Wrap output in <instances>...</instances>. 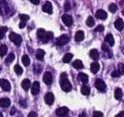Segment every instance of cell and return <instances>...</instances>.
<instances>
[{
	"label": "cell",
	"mask_w": 124,
	"mask_h": 117,
	"mask_svg": "<svg viewBox=\"0 0 124 117\" xmlns=\"http://www.w3.org/2000/svg\"><path fill=\"white\" fill-rule=\"evenodd\" d=\"M62 21L64 22L65 25L71 26V25L73 24V18H72L70 15H68V14H64V15L62 16Z\"/></svg>",
	"instance_id": "cell-6"
},
{
	"label": "cell",
	"mask_w": 124,
	"mask_h": 117,
	"mask_svg": "<svg viewBox=\"0 0 124 117\" xmlns=\"http://www.w3.org/2000/svg\"><path fill=\"white\" fill-rule=\"evenodd\" d=\"M54 101V96L52 93H46L45 95V102L48 105H51Z\"/></svg>",
	"instance_id": "cell-10"
},
{
	"label": "cell",
	"mask_w": 124,
	"mask_h": 117,
	"mask_svg": "<svg viewBox=\"0 0 124 117\" xmlns=\"http://www.w3.org/2000/svg\"><path fill=\"white\" fill-rule=\"evenodd\" d=\"M44 56H45V51L44 50H38L36 53V58L39 60H43L44 59Z\"/></svg>",
	"instance_id": "cell-26"
},
{
	"label": "cell",
	"mask_w": 124,
	"mask_h": 117,
	"mask_svg": "<svg viewBox=\"0 0 124 117\" xmlns=\"http://www.w3.org/2000/svg\"><path fill=\"white\" fill-rule=\"evenodd\" d=\"M37 36H38V38L41 39L44 43H46V42L48 41L47 38H46V31L45 29H43V28H39V29L37 30Z\"/></svg>",
	"instance_id": "cell-4"
},
{
	"label": "cell",
	"mask_w": 124,
	"mask_h": 117,
	"mask_svg": "<svg viewBox=\"0 0 124 117\" xmlns=\"http://www.w3.org/2000/svg\"><path fill=\"white\" fill-rule=\"evenodd\" d=\"M7 30H8V28L6 26L0 27V39H3L4 38V35H5V33H6Z\"/></svg>",
	"instance_id": "cell-32"
},
{
	"label": "cell",
	"mask_w": 124,
	"mask_h": 117,
	"mask_svg": "<svg viewBox=\"0 0 124 117\" xmlns=\"http://www.w3.org/2000/svg\"><path fill=\"white\" fill-rule=\"evenodd\" d=\"M72 58H73V54L68 53V54H66V55L63 57V62L68 63V62H70V61H71V59H72Z\"/></svg>",
	"instance_id": "cell-27"
},
{
	"label": "cell",
	"mask_w": 124,
	"mask_h": 117,
	"mask_svg": "<svg viewBox=\"0 0 124 117\" xmlns=\"http://www.w3.org/2000/svg\"><path fill=\"white\" fill-rule=\"evenodd\" d=\"M60 86L64 92H70L72 89V85H71L70 81L67 79V76L65 73H63L60 77Z\"/></svg>",
	"instance_id": "cell-1"
},
{
	"label": "cell",
	"mask_w": 124,
	"mask_h": 117,
	"mask_svg": "<svg viewBox=\"0 0 124 117\" xmlns=\"http://www.w3.org/2000/svg\"><path fill=\"white\" fill-rule=\"evenodd\" d=\"M108 10H109V12H111V13H115L116 10H117V6L112 3V4H110V5L108 6Z\"/></svg>",
	"instance_id": "cell-34"
},
{
	"label": "cell",
	"mask_w": 124,
	"mask_h": 117,
	"mask_svg": "<svg viewBox=\"0 0 124 117\" xmlns=\"http://www.w3.org/2000/svg\"><path fill=\"white\" fill-rule=\"evenodd\" d=\"M69 112V108L66 107V106H63V107H59L56 109V114L57 116L59 117H63V116H66Z\"/></svg>",
	"instance_id": "cell-9"
},
{
	"label": "cell",
	"mask_w": 124,
	"mask_h": 117,
	"mask_svg": "<svg viewBox=\"0 0 124 117\" xmlns=\"http://www.w3.org/2000/svg\"><path fill=\"white\" fill-rule=\"evenodd\" d=\"M21 61H22V63H23V65L27 66V65H29V63H30V58H29V57H28L27 55H23L22 58H21Z\"/></svg>",
	"instance_id": "cell-28"
},
{
	"label": "cell",
	"mask_w": 124,
	"mask_h": 117,
	"mask_svg": "<svg viewBox=\"0 0 124 117\" xmlns=\"http://www.w3.org/2000/svg\"><path fill=\"white\" fill-rule=\"evenodd\" d=\"M73 66H74L76 69H80V68H82V67H83V64H82L81 60L77 59V60H75V61L73 62Z\"/></svg>",
	"instance_id": "cell-25"
},
{
	"label": "cell",
	"mask_w": 124,
	"mask_h": 117,
	"mask_svg": "<svg viewBox=\"0 0 124 117\" xmlns=\"http://www.w3.org/2000/svg\"><path fill=\"white\" fill-rule=\"evenodd\" d=\"M122 14H123V16H124V11H123V12H122Z\"/></svg>",
	"instance_id": "cell-50"
},
{
	"label": "cell",
	"mask_w": 124,
	"mask_h": 117,
	"mask_svg": "<svg viewBox=\"0 0 124 117\" xmlns=\"http://www.w3.org/2000/svg\"><path fill=\"white\" fill-rule=\"evenodd\" d=\"M86 24H87L88 26H93V25L95 24V21H94V20H93L92 17H88V18H87V20H86Z\"/></svg>",
	"instance_id": "cell-31"
},
{
	"label": "cell",
	"mask_w": 124,
	"mask_h": 117,
	"mask_svg": "<svg viewBox=\"0 0 124 117\" xmlns=\"http://www.w3.org/2000/svg\"><path fill=\"white\" fill-rule=\"evenodd\" d=\"M0 87L2 88V90H4L5 92H9L11 90V84L8 80L2 78L0 79Z\"/></svg>",
	"instance_id": "cell-5"
},
{
	"label": "cell",
	"mask_w": 124,
	"mask_h": 117,
	"mask_svg": "<svg viewBox=\"0 0 124 117\" xmlns=\"http://www.w3.org/2000/svg\"><path fill=\"white\" fill-rule=\"evenodd\" d=\"M80 92H81L82 95L87 96V95L90 94V88H89L88 86H86V85H83V86L81 87V89H80Z\"/></svg>",
	"instance_id": "cell-24"
},
{
	"label": "cell",
	"mask_w": 124,
	"mask_h": 117,
	"mask_svg": "<svg viewBox=\"0 0 124 117\" xmlns=\"http://www.w3.org/2000/svg\"><path fill=\"white\" fill-rule=\"evenodd\" d=\"M30 86H31V82H30L29 79H23V80L21 81V88H22L23 90L28 91L29 88H30Z\"/></svg>",
	"instance_id": "cell-15"
},
{
	"label": "cell",
	"mask_w": 124,
	"mask_h": 117,
	"mask_svg": "<svg viewBox=\"0 0 124 117\" xmlns=\"http://www.w3.org/2000/svg\"><path fill=\"white\" fill-rule=\"evenodd\" d=\"M118 71H119L120 74H124V64L123 63L118 64Z\"/></svg>",
	"instance_id": "cell-36"
},
{
	"label": "cell",
	"mask_w": 124,
	"mask_h": 117,
	"mask_svg": "<svg viewBox=\"0 0 124 117\" xmlns=\"http://www.w3.org/2000/svg\"><path fill=\"white\" fill-rule=\"evenodd\" d=\"M114 117H123V113H122V112H120V113H118L117 115H115Z\"/></svg>",
	"instance_id": "cell-48"
},
{
	"label": "cell",
	"mask_w": 124,
	"mask_h": 117,
	"mask_svg": "<svg viewBox=\"0 0 124 117\" xmlns=\"http://www.w3.org/2000/svg\"><path fill=\"white\" fill-rule=\"evenodd\" d=\"M0 117H3V114H2L1 112H0Z\"/></svg>",
	"instance_id": "cell-49"
},
{
	"label": "cell",
	"mask_w": 124,
	"mask_h": 117,
	"mask_svg": "<svg viewBox=\"0 0 124 117\" xmlns=\"http://www.w3.org/2000/svg\"><path fill=\"white\" fill-rule=\"evenodd\" d=\"M96 18L97 19H100V20H105V19H107V17H108V15H107V13L104 11V10H98L97 12H96Z\"/></svg>",
	"instance_id": "cell-14"
},
{
	"label": "cell",
	"mask_w": 124,
	"mask_h": 117,
	"mask_svg": "<svg viewBox=\"0 0 124 117\" xmlns=\"http://www.w3.org/2000/svg\"><path fill=\"white\" fill-rule=\"evenodd\" d=\"M9 11V7L5 0H0V15H6Z\"/></svg>",
	"instance_id": "cell-8"
},
{
	"label": "cell",
	"mask_w": 124,
	"mask_h": 117,
	"mask_svg": "<svg viewBox=\"0 0 124 117\" xmlns=\"http://www.w3.org/2000/svg\"><path fill=\"white\" fill-rule=\"evenodd\" d=\"M64 9H65V11L66 12H68L70 9H71V5H70V2L67 0L66 2H65V4H64Z\"/></svg>",
	"instance_id": "cell-37"
},
{
	"label": "cell",
	"mask_w": 124,
	"mask_h": 117,
	"mask_svg": "<svg viewBox=\"0 0 124 117\" xmlns=\"http://www.w3.org/2000/svg\"><path fill=\"white\" fill-rule=\"evenodd\" d=\"M104 29H105V27H104L102 24H100V25H98V26L95 28V31H98V32H102V31H104Z\"/></svg>",
	"instance_id": "cell-39"
},
{
	"label": "cell",
	"mask_w": 124,
	"mask_h": 117,
	"mask_svg": "<svg viewBox=\"0 0 124 117\" xmlns=\"http://www.w3.org/2000/svg\"><path fill=\"white\" fill-rule=\"evenodd\" d=\"M105 41H106V43H108L109 46H113V44H114V39H113V37H112L111 34H108V35L106 36V38H105Z\"/></svg>",
	"instance_id": "cell-21"
},
{
	"label": "cell",
	"mask_w": 124,
	"mask_h": 117,
	"mask_svg": "<svg viewBox=\"0 0 124 117\" xmlns=\"http://www.w3.org/2000/svg\"><path fill=\"white\" fill-rule=\"evenodd\" d=\"M102 48H103V50H104V51H108V47H107V45H106V44H103Z\"/></svg>",
	"instance_id": "cell-45"
},
{
	"label": "cell",
	"mask_w": 124,
	"mask_h": 117,
	"mask_svg": "<svg viewBox=\"0 0 124 117\" xmlns=\"http://www.w3.org/2000/svg\"><path fill=\"white\" fill-rule=\"evenodd\" d=\"M121 74L119 73V71L118 70H114V71H112L111 72V76L112 77H114V78H116V77H119Z\"/></svg>",
	"instance_id": "cell-38"
},
{
	"label": "cell",
	"mask_w": 124,
	"mask_h": 117,
	"mask_svg": "<svg viewBox=\"0 0 124 117\" xmlns=\"http://www.w3.org/2000/svg\"><path fill=\"white\" fill-rule=\"evenodd\" d=\"M93 117H103V113L101 111H95L93 113Z\"/></svg>",
	"instance_id": "cell-40"
},
{
	"label": "cell",
	"mask_w": 124,
	"mask_h": 117,
	"mask_svg": "<svg viewBox=\"0 0 124 117\" xmlns=\"http://www.w3.org/2000/svg\"><path fill=\"white\" fill-rule=\"evenodd\" d=\"M89 55H90L91 58H93V59H95V60L99 58V53H98V51H97L96 49H92V50L90 51Z\"/></svg>",
	"instance_id": "cell-22"
},
{
	"label": "cell",
	"mask_w": 124,
	"mask_h": 117,
	"mask_svg": "<svg viewBox=\"0 0 124 117\" xmlns=\"http://www.w3.org/2000/svg\"><path fill=\"white\" fill-rule=\"evenodd\" d=\"M79 117H87V116H86L85 112H82V113H80V114H79Z\"/></svg>",
	"instance_id": "cell-47"
},
{
	"label": "cell",
	"mask_w": 124,
	"mask_h": 117,
	"mask_svg": "<svg viewBox=\"0 0 124 117\" xmlns=\"http://www.w3.org/2000/svg\"><path fill=\"white\" fill-rule=\"evenodd\" d=\"M19 19L22 20V21H27L29 20V16L25 15V14H20L19 15Z\"/></svg>",
	"instance_id": "cell-35"
},
{
	"label": "cell",
	"mask_w": 124,
	"mask_h": 117,
	"mask_svg": "<svg viewBox=\"0 0 124 117\" xmlns=\"http://www.w3.org/2000/svg\"><path fill=\"white\" fill-rule=\"evenodd\" d=\"M33 4H35V5H37V4H39V2H40V0H30Z\"/></svg>",
	"instance_id": "cell-43"
},
{
	"label": "cell",
	"mask_w": 124,
	"mask_h": 117,
	"mask_svg": "<svg viewBox=\"0 0 124 117\" xmlns=\"http://www.w3.org/2000/svg\"><path fill=\"white\" fill-rule=\"evenodd\" d=\"M78 79H79L83 84H86V83L88 82V76H87V74H85V73H83V72L78 73Z\"/></svg>",
	"instance_id": "cell-19"
},
{
	"label": "cell",
	"mask_w": 124,
	"mask_h": 117,
	"mask_svg": "<svg viewBox=\"0 0 124 117\" xmlns=\"http://www.w3.org/2000/svg\"><path fill=\"white\" fill-rule=\"evenodd\" d=\"M68 42H69V36H68L67 34L61 35V36H59V37L56 39V44H57L58 46L66 45Z\"/></svg>",
	"instance_id": "cell-3"
},
{
	"label": "cell",
	"mask_w": 124,
	"mask_h": 117,
	"mask_svg": "<svg viewBox=\"0 0 124 117\" xmlns=\"http://www.w3.org/2000/svg\"><path fill=\"white\" fill-rule=\"evenodd\" d=\"M28 117H35V112H30Z\"/></svg>",
	"instance_id": "cell-46"
},
{
	"label": "cell",
	"mask_w": 124,
	"mask_h": 117,
	"mask_svg": "<svg viewBox=\"0 0 124 117\" xmlns=\"http://www.w3.org/2000/svg\"><path fill=\"white\" fill-rule=\"evenodd\" d=\"M15 59V55L13 54V53H11V54H9L8 55V57H7V58H6V63H11L13 60Z\"/></svg>",
	"instance_id": "cell-30"
},
{
	"label": "cell",
	"mask_w": 124,
	"mask_h": 117,
	"mask_svg": "<svg viewBox=\"0 0 124 117\" xmlns=\"http://www.w3.org/2000/svg\"><path fill=\"white\" fill-rule=\"evenodd\" d=\"M99 69H100V64H99L98 62H92V63H91V66H90L91 72L97 73V72L99 71Z\"/></svg>",
	"instance_id": "cell-20"
},
{
	"label": "cell",
	"mask_w": 124,
	"mask_h": 117,
	"mask_svg": "<svg viewBox=\"0 0 124 117\" xmlns=\"http://www.w3.org/2000/svg\"><path fill=\"white\" fill-rule=\"evenodd\" d=\"M7 46L6 45H1L0 46V57H4L6 54H7Z\"/></svg>",
	"instance_id": "cell-29"
},
{
	"label": "cell",
	"mask_w": 124,
	"mask_h": 117,
	"mask_svg": "<svg viewBox=\"0 0 124 117\" xmlns=\"http://www.w3.org/2000/svg\"><path fill=\"white\" fill-rule=\"evenodd\" d=\"M15 71H16V73L17 75H20V74L23 72V69H22L21 66H19L18 64H16V65L15 66Z\"/></svg>",
	"instance_id": "cell-33"
},
{
	"label": "cell",
	"mask_w": 124,
	"mask_h": 117,
	"mask_svg": "<svg viewBox=\"0 0 124 117\" xmlns=\"http://www.w3.org/2000/svg\"><path fill=\"white\" fill-rule=\"evenodd\" d=\"M95 87L100 91V92H105L106 91V84L103 80L101 79H97L95 81Z\"/></svg>",
	"instance_id": "cell-7"
},
{
	"label": "cell",
	"mask_w": 124,
	"mask_h": 117,
	"mask_svg": "<svg viewBox=\"0 0 124 117\" xmlns=\"http://www.w3.org/2000/svg\"><path fill=\"white\" fill-rule=\"evenodd\" d=\"M10 104H11V100H10L9 98H0V106L6 108V107H8Z\"/></svg>",
	"instance_id": "cell-17"
},
{
	"label": "cell",
	"mask_w": 124,
	"mask_h": 117,
	"mask_svg": "<svg viewBox=\"0 0 124 117\" xmlns=\"http://www.w3.org/2000/svg\"><path fill=\"white\" fill-rule=\"evenodd\" d=\"M114 98H115L117 100H119V99L122 98V91H121L120 88H116V89L114 90Z\"/></svg>",
	"instance_id": "cell-23"
},
{
	"label": "cell",
	"mask_w": 124,
	"mask_h": 117,
	"mask_svg": "<svg viewBox=\"0 0 124 117\" xmlns=\"http://www.w3.org/2000/svg\"><path fill=\"white\" fill-rule=\"evenodd\" d=\"M84 38V32L82 30H78L76 32V35H75V40L79 42V41H82Z\"/></svg>",
	"instance_id": "cell-16"
},
{
	"label": "cell",
	"mask_w": 124,
	"mask_h": 117,
	"mask_svg": "<svg viewBox=\"0 0 124 117\" xmlns=\"http://www.w3.org/2000/svg\"><path fill=\"white\" fill-rule=\"evenodd\" d=\"M9 38H10V40H11L12 42H14L15 45H16V46H19L20 43H21V41H22L21 36L18 35V34H16V33H15V32H11L10 35H9Z\"/></svg>",
	"instance_id": "cell-2"
},
{
	"label": "cell",
	"mask_w": 124,
	"mask_h": 117,
	"mask_svg": "<svg viewBox=\"0 0 124 117\" xmlns=\"http://www.w3.org/2000/svg\"><path fill=\"white\" fill-rule=\"evenodd\" d=\"M114 26L116 27L117 30H122L123 27H124V22H123V20H122L121 19H117V20H115V22H114Z\"/></svg>",
	"instance_id": "cell-18"
},
{
	"label": "cell",
	"mask_w": 124,
	"mask_h": 117,
	"mask_svg": "<svg viewBox=\"0 0 124 117\" xmlns=\"http://www.w3.org/2000/svg\"><path fill=\"white\" fill-rule=\"evenodd\" d=\"M40 91V83L38 81L33 82V84L31 85V93L32 95H37Z\"/></svg>",
	"instance_id": "cell-11"
},
{
	"label": "cell",
	"mask_w": 124,
	"mask_h": 117,
	"mask_svg": "<svg viewBox=\"0 0 124 117\" xmlns=\"http://www.w3.org/2000/svg\"><path fill=\"white\" fill-rule=\"evenodd\" d=\"M43 80L44 82L46 84V85H50L52 83V75L50 72H46L44 74V77H43Z\"/></svg>",
	"instance_id": "cell-13"
},
{
	"label": "cell",
	"mask_w": 124,
	"mask_h": 117,
	"mask_svg": "<svg viewBox=\"0 0 124 117\" xmlns=\"http://www.w3.org/2000/svg\"><path fill=\"white\" fill-rule=\"evenodd\" d=\"M19 104H20L22 107H24V108H26V107H27V103H26V101H25V100H20V101H19Z\"/></svg>",
	"instance_id": "cell-41"
},
{
	"label": "cell",
	"mask_w": 124,
	"mask_h": 117,
	"mask_svg": "<svg viewBox=\"0 0 124 117\" xmlns=\"http://www.w3.org/2000/svg\"><path fill=\"white\" fill-rule=\"evenodd\" d=\"M25 24H26V21H22V20H21L20 23H19V27H20V28H23V27L25 26Z\"/></svg>",
	"instance_id": "cell-42"
},
{
	"label": "cell",
	"mask_w": 124,
	"mask_h": 117,
	"mask_svg": "<svg viewBox=\"0 0 124 117\" xmlns=\"http://www.w3.org/2000/svg\"><path fill=\"white\" fill-rule=\"evenodd\" d=\"M0 70H1V68H0Z\"/></svg>",
	"instance_id": "cell-51"
},
{
	"label": "cell",
	"mask_w": 124,
	"mask_h": 117,
	"mask_svg": "<svg viewBox=\"0 0 124 117\" xmlns=\"http://www.w3.org/2000/svg\"><path fill=\"white\" fill-rule=\"evenodd\" d=\"M43 11L45 12V13H46V14H51L52 13V5H51V3L50 2H46L44 5H43Z\"/></svg>",
	"instance_id": "cell-12"
},
{
	"label": "cell",
	"mask_w": 124,
	"mask_h": 117,
	"mask_svg": "<svg viewBox=\"0 0 124 117\" xmlns=\"http://www.w3.org/2000/svg\"><path fill=\"white\" fill-rule=\"evenodd\" d=\"M15 112H16V108H15V107H13V108H12V110H11V112H10V114H11V115H14V114H15Z\"/></svg>",
	"instance_id": "cell-44"
}]
</instances>
